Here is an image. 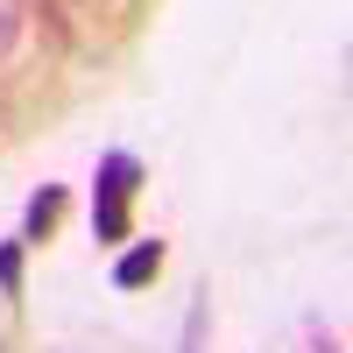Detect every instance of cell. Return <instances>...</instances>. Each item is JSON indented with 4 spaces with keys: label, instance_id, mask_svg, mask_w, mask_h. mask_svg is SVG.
Masks as SVG:
<instances>
[{
    "label": "cell",
    "instance_id": "1",
    "mask_svg": "<svg viewBox=\"0 0 353 353\" xmlns=\"http://www.w3.org/2000/svg\"><path fill=\"white\" fill-rule=\"evenodd\" d=\"M134 191H141V163L128 149H106L99 156V176H92V233L113 248V241H128V226H134Z\"/></svg>",
    "mask_w": 353,
    "mask_h": 353
},
{
    "label": "cell",
    "instance_id": "5",
    "mask_svg": "<svg viewBox=\"0 0 353 353\" xmlns=\"http://www.w3.org/2000/svg\"><path fill=\"white\" fill-rule=\"evenodd\" d=\"M21 14H28L21 0H0V57H8V50L21 43Z\"/></svg>",
    "mask_w": 353,
    "mask_h": 353
},
{
    "label": "cell",
    "instance_id": "2",
    "mask_svg": "<svg viewBox=\"0 0 353 353\" xmlns=\"http://www.w3.org/2000/svg\"><path fill=\"white\" fill-rule=\"evenodd\" d=\"M163 269V241H134L121 261H113V290H141V283H156Z\"/></svg>",
    "mask_w": 353,
    "mask_h": 353
},
{
    "label": "cell",
    "instance_id": "3",
    "mask_svg": "<svg viewBox=\"0 0 353 353\" xmlns=\"http://www.w3.org/2000/svg\"><path fill=\"white\" fill-rule=\"evenodd\" d=\"M57 219H64V191H57V184H43L36 198H28V233H21V241H50V233H57Z\"/></svg>",
    "mask_w": 353,
    "mask_h": 353
},
{
    "label": "cell",
    "instance_id": "4",
    "mask_svg": "<svg viewBox=\"0 0 353 353\" xmlns=\"http://www.w3.org/2000/svg\"><path fill=\"white\" fill-rule=\"evenodd\" d=\"M0 297H21V241L0 248Z\"/></svg>",
    "mask_w": 353,
    "mask_h": 353
},
{
    "label": "cell",
    "instance_id": "6",
    "mask_svg": "<svg viewBox=\"0 0 353 353\" xmlns=\"http://www.w3.org/2000/svg\"><path fill=\"white\" fill-rule=\"evenodd\" d=\"M198 325H205V318L191 311V332H184V353H198Z\"/></svg>",
    "mask_w": 353,
    "mask_h": 353
}]
</instances>
